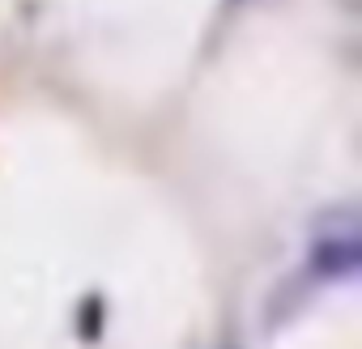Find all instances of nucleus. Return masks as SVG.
Returning a JSON list of instances; mask_svg holds the SVG:
<instances>
[{
  "mask_svg": "<svg viewBox=\"0 0 362 349\" xmlns=\"http://www.w3.org/2000/svg\"><path fill=\"white\" fill-rule=\"evenodd\" d=\"M358 260H362V252H358V235H354V226H345L341 235H328V239H320V243L311 247V268H315L324 281H341V277H349V273L358 268Z\"/></svg>",
  "mask_w": 362,
  "mask_h": 349,
  "instance_id": "obj_1",
  "label": "nucleus"
}]
</instances>
